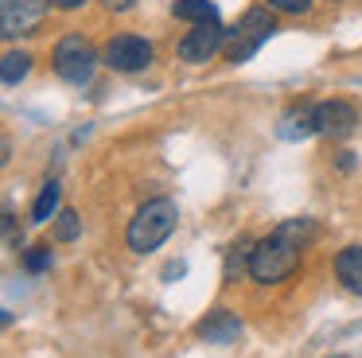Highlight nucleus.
<instances>
[{
  "label": "nucleus",
  "mask_w": 362,
  "mask_h": 358,
  "mask_svg": "<svg viewBox=\"0 0 362 358\" xmlns=\"http://www.w3.org/2000/svg\"><path fill=\"white\" fill-rule=\"evenodd\" d=\"M315 233L312 218H288L281 222L269 238H261L250 249V277L257 284H276V280H288L300 265V249L304 241Z\"/></svg>",
  "instance_id": "obj_1"
},
{
  "label": "nucleus",
  "mask_w": 362,
  "mask_h": 358,
  "mask_svg": "<svg viewBox=\"0 0 362 358\" xmlns=\"http://www.w3.org/2000/svg\"><path fill=\"white\" fill-rule=\"evenodd\" d=\"M175 222H180V210H175L172 199H148L129 222V233H125L129 249L133 253H152L156 246H164L172 238Z\"/></svg>",
  "instance_id": "obj_2"
},
{
  "label": "nucleus",
  "mask_w": 362,
  "mask_h": 358,
  "mask_svg": "<svg viewBox=\"0 0 362 358\" xmlns=\"http://www.w3.org/2000/svg\"><path fill=\"white\" fill-rule=\"evenodd\" d=\"M276 31L273 16L265 12V8H250V12L242 16V20L234 23V28L226 31V43H222V54H226L230 62H245L253 59V54L261 51V43H265L269 35Z\"/></svg>",
  "instance_id": "obj_3"
},
{
  "label": "nucleus",
  "mask_w": 362,
  "mask_h": 358,
  "mask_svg": "<svg viewBox=\"0 0 362 358\" xmlns=\"http://www.w3.org/2000/svg\"><path fill=\"white\" fill-rule=\"evenodd\" d=\"M51 62H55V74L63 78V82L82 86V82H90V78H94L98 54H94V47H90V39H82V35H63V39L55 43Z\"/></svg>",
  "instance_id": "obj_4"
},
{
  "label": "nucleus",
  "mask_w": 362,
  "mask_h": 358,
  "mask_svg": "<svg viewBox=\"0 0 362 358\" xmlns=\"http://www.w3.org/2000/svg\"><path fill=\"white\" fill-rule=\"evenodd\" d=\"M226 43V28L218 20H203V23H191V31L180 39V59L183 62H211L214 54L222 51Z\"/></svg>",
  "instance_id": "obj_5"
},
{
  "label": "nucleus",
  "mask_w": 362,
  "mask_h": 358,
  "mask_svg": "<svg viewBox=\"0 0 362 358\" xmlns=\"http://www.w3.org/2000/svg\"><path fill=\"white\" fill-rule=\"evenodd\" d=\"M105 67L110 70H121V74H136L152 62V43L141 35H113L105 43Z\"/></svg>",
  "instance_id": "obj_6"
},
{
  "label": "nucleus",
  "mask_w": 362,
  "mask_h": 358,
  "mask_svg": "<svg viewBox=\"0 0 362 358\" xmlns=\"http://www.w3.org/2000/svg\"><path fill=\"white\" fill-rule=\"evenodd\" d=\"M51 0H0V28L4 35H28L43 20Z\"/></svg>",
  "instance_id": "obj_7"
},
{
  "label": "nucleus",
  "mask_w": 362,
  "mask_h": 358,
  "mask_svg": "<svg viewBox=\"0 0 362 358\" xmlns=\"http://www.w3.org/2000/svg\"><path fill=\"white\" fill-rule=\"evenodd\" d=\"M354 125H358V113H354L351 101H320V105H315V129H320L323 137L343 140L354 132Z\"/></svg>",
  "instance_id": "obj_8"
},
{
  "label": "nucleus",
  "mask_w": 362,
  "mask_h": 358,
  "mask_svg": "<svg viewBox=\"0 0 362 358\" xmlns=\"http://www.w3.org/2000/svg\"><path fill=\"white\" fill-rule=\"evenodd\" d=\"M312 132H320L315 129V105L312 101L292 105L288 113L281 117V125H276V137L281 140H304V137H312Z\"/></svg>",
  "instance_id": "obj_9"
},
{
  "label": "nucleus",
  "mask_w": 362,
  "mask_h": 358,
  "mask_svg": "<svg viewBox=\"0 0 362 358\" xmlns=\"http://www.w3.org/2000/svg\"><path fill=\"white\" fill-rule=\"evenodd\" d=\"M335 277L346 292L362 296V246H346L335 257Z\"/></svg>",
  "instance_id": "obj_10"
},
{
  "label": "nucleus",
  "mask_w": 362,
  "mask_h": 358,
  "mask_svg": "<svg viewBox=\"0 0 362 358\" xmlns=\"http://www.w3.org/2000/svg\"><path fill=\"white\" fill-rule=\"evenodd\" d=\"M238 331H242V323H238V316H234V311H226V308L211 311V316L199 323V335H203L206 342H234Z\"/></svg>",
  "instance_id": "obj_11"
},
{
  "label": "nucleus",
  "mask_w": 362,
  "mask_h": 358,
  "mask_svg": "<svg viewBox=\"0 0 362 358\" xmlns=\"http://www.w3.org/2000/svg\"><path fill=\"white\" fill-rule=\"evenodd\" d=\"M175 20H187V23H203V20H218V8L214 0H175Z\"/></svg>",
  "instance_id": "obj_12"
},
{
  "label": "nucleus",
  "mask_w": 362,
  "mask_h": 358,
  "mask_svg": "<svg viewBox=\"0 0 362 358\" xmlns=\"http://www.w3.org/2000/svg\"><path fill=\"white\" fill-rule=\"evenodd\" d=\"M28 70H32V54H24V51H8L4 62H0V78H4V86H20L28 78Z\"/></svg>",
  "instance_id": "obj_13"
},
{
  "label": "nucleus",
  "mask_w": 362,
  "mask_h": 358,
  "mask_svg": "<svg viewBox=\"0 0 362 358\" xmlns=\"http://www.w3.org/2000/svg\"><path fill=\"white\" fill-rule=\"evenodd\" d=\"M55 210H59V183H55V179H47L43 191H40V199H35V207H32V222H51Z\"/></svg>",
  "instance_id": "obj_14"
},
{
  "label": "nucleus",
  "mask_w": 362,
  "mask_h": 358,
  "mask_svg": "<svg viewBox=\"0 0 362 358\" xmlns=\"http://www.w3.org/2000/svg\"><path fill=\"white\" fill-rule=\"evenodd\" d=\"M78 226H82V218L74 214V210L55 214V241H74V238H78Z\"/></svg>",
  "instance_id": "obj_15"
},
{
  "label": "nucleus",
  "mask_w": 362,
  "mask_h": 358,
  "mask_svg": "<svg viewBox=\"0 0 362 358\" xmlns=\"http://www.w3.org/2000/svg\"><path fill=\"white\" fill-rule=\"evenodd\" d=\"M250 272V246L245 241H238L234 246V253L226 257V280H238V272Z\"/></svg>",
  "instance_id": "obj_16"
},
{
  "label": "nucleus",
  "mask_w": 362,
  "mask_h": 358,
  "mask_svg": "<svg viewBox=\"0 0 362 358\" xmlns=\"http://www.w3.org/2000/svg\"><path fill=\"white\" fill-rule=\"evenodd\" d=\"M24 269H28V272L51 269V246H32V249H24Z\"/></svg>",
  "instance_id": "obj_17"
},
{
  "label": "nucleus",
  "mask_w": 362,
  "mask_h": 358,
  "mask_svg": "<svg viewBox=\"0 0 362 358\" xmlns=\"http://www.w3.org/2000/svg\"><path fill=\"white\" fill-rule=\"evenodd\" d=\"M269 8H276V12H288V16H300L312 8V0H269Z\"/></svg>",
  "instance_id": "obj_18"
},
{
  "label": "nucleus",
  "mask_w": 362,
  "mask_h": 358,
  "mask_svg": "<svg viewBox=\"0 0 362 358\" xmlns=\"http://www.w3.org/2000/svg\"><path fill=\"white\" fill-rule=\"evenodd\" d=\"M105 8H110V12H129L133 0H105Z\"/></svg>",
  "instance_id": "obj_19"
},
{
  "label": "nucleus",
  "mask_w": 362,
  "mask_h": 358,
  "mask_svg": "<svg viewBox=\"0 0 362 358\" xmlns=\"http://www.w3.org/2000/svg\"><path fill=\"white\" fill-rule=\"evenodd\" d=\"M51 4H55V8H63V12H71V8H82L86 0H51Z\"/></svg>",
  "instance_id": "obj_20"
}]
</instances>
